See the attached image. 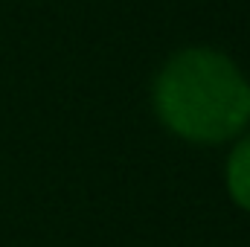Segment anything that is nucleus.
<instances>
[{
	"label": "nucleus",
	"mask_w": 250,
	"mask_h": 247,
	"mask_svg": "<svg viewBox=\"0 0 250 247\" xmlns=\"http://www.w3.org/2000/svg\"><path fill=\"white\" fill-rule=\"evenodd\" d=\"M151 111L172 137L192 145L239 140L250 125V82L215 47H184L151 82Z\"/></svg>",
	"instance_id": "1"
},
{
	"label": "nucleus",
	"mask_w": 250,
	"mask_h": 247,
	"mask_svg": "<svg viewBox=\"0 0 250 247\" xmlns=\"http://www.w3.org/2000/svg\"><path fill=\"white\" fill-rule=\"evenodd\" d=\"M224 186L230 201L239 209L250 212V134L233 140V148L224 163Z\"/></svg>",
	"instance_id": "2"
}]
</instances>
